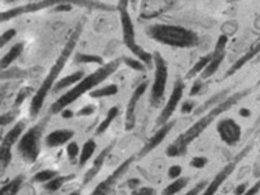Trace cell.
Instances as JSON below:
<instances>
[{"mask_svg": "<svg viewBox=\"0 0 260 195\" xmlns=\"http://www.w3.org/2000/svg\"><path fill=\"white\" fill-rule=\"evenodd\" d=\"M247 93L248 91H240V92L237 93H233L232 96L226 98V99L221 102L219 105L213 107L206 115H203L199 121L195 122L194 125H191L184 133H182L180 136L176 137V140L167 148V156H168V157H179V156L186 154L188 146L191 145V142L194 141V140H197V138H198L199 136H201V134H202L203 132H205V130H206L207 127L219 117V115H221V114L228 111L232 106H235L236 103H237L241 98L245 96Z\"/></svg>", "mask_w": 260, "mask_h": 195, "instance_id": "cell-1", "label": "cell"}, {"mask_svg": "<svg viewBox=\"0 0 260 195\" xmlns=\"http://www.w3.org/2000/svg\"><path fill=\"white\" fill-rule=\"evenodd\" d=\"M81 30H83V23H77V26L75 27V30L72 31L71 37H69V40L67 41V44L61 50L60 56L57 57L56 62L52 65V68L48 72L46 77L42 81V84L38 89H37V92L32 95L31 102H30V117L31 118H37L38 117V114L41 113V110H42V106L45 103V99L48 98L49 92L54 88V84L57 83V77L60 76V73L62 72V69L65 68V65L68 62L69 57L72 56L73 50L76 48L77 42H79V38L81 36Z\"/></svg>", "mask_w": 260, "mask_h": 195, "instance_id": "cell-2", "label": "cell"}, {"mask_svg": "<svg viewBox=\"0 0 260 195\" xmlns=\"http://www.w3.org/2000/svg\"><path fill=\"white\" fill-rule=\"evenodd\" d=\"M123 62V60L121 58H115V60L110 61L107 64L101 65V68H98L96 71H93L92 73H89L87 76H84L79 83L75 84V87L71 89H68L64 95H61L60 99H57L56 102H53L52 106H50V113L52 114H58L61 113L62 110H65L68 106H71L72 103L79 99L81 95H84L87 92H91L92 88L98 87V85L103 83V81L113 75L119 65Z\"/></svg>", "mask_w": 260, "mask_h": 195, "instance_id": "cell-3", "label": "cell"}, {"mask_svg": "<svg viewBox=\"0 0 260 195\" xmlns=\"http://www.w3.org/2000/svg\"><path fill=\"white\" fill-rule=\"evenodd\" d=\"M146 36L150 40L172 48H192L198 44V34L182 26L175 24H152L146 27Z\"/></svg>", "mask_w": 260, "mask_h": 195, "instance_id": "cell-4", "label": "cell"}, {"mask_svg": "<svg viewBox=\"0 0 260 195\" xmlns=\"http://www.w3.org/2000/svg\"><path fill=\"white\" fill-rule=\"evenodd\" d=\"M62 3H72L75 6H80L85 8H95V10H103V11H111L114 7L99 2V0H40V2H34V3H27L23 6H18V7L10 8L7 11L2 12V20L6 22L8 19H14L16 16L24 15V14H32V12L42 11V10H48V8H54L58 4Z\"/></svg>", "mask_w": 260, "mask_h": 195, "instance_id": "cell-5", "label": "cell"}, {"mask_svg": "<svg viewBox=\"0 0 260 195\" xmlns=\"http://www.w3.org/2000/svg\"><path fill=\"white\" fill-rule=\"evenodd\" d=\"M118 12H119V18H121L122 34H123V42H125L126 48L142 62H145L148 68H150L153 64V56H152V53L142 49L141 45L137 44L136 30H134L133 20H132L129 12V0H118Z\"/></svg>", "mask_w": 260, "mask_h": 195, "instance_id": "cell-6", "label": "cell"}, {"mask_svg": "<svg viewBox=\"0 0 260 195\" xmlns=\"http://www.w3.org/2000/svg\"><path fill=\"white\" fill-rule=\"evenodd\" d=\"M48 125V119L38 122L37 125L24 132L23 136L18 141V153L23 158L24 162L34 164L41 153V140L44 136V132Z\"/></svg>", "mask_w": 260, "mask_h": 195, "instance_id": "cell-7", "label": "cell"}, {"mask_svg": "<svg viewBox=\"0 0 260 195\" xmlns=\"http://www.w3.org/2000/svg\"><path fill=\"white\" fill-rule=\"evenodd\" d=\"M154 64V79L152 88H150V106L158 107L164 101L167 81H168V65L164 57L158 52L153 53Z\"/></svg>", "mask_w": 260, "mask_h": 195, "instance_id": "cell-8", "label": "cell"}, {"mask_svg": "<svg viewBox=\"0 0 260 195\" xmlns=\"http://www.w3.org/2000/svg\"><path fill=\"white\" fill-rule=\"evenodd\" d=\"M183 92H184V83L182 81V79H178L176 83H175L172 92H171L170 99H168L167 105L164 106V109L161 110V113L157 117V126H162L170 121V118L172 117V114L175 113V110L178 109V105L182 101Z\"/></svg>", "mask_w": 260, "mask_h": 195, "instance_id": "cell-9", "label": "cell"}, {"mask_svg": "<svg viewBox=\"0 0 260 195\" xmlns=\"http://www.w3.org/2000/svg\"><path fill=\"white\" fill-rule=\"evenodd\" d=\"M217 133L226 145H236L241 138V127L235 119L223 118L217 123Z\"/></svg>", "mask_w": 260, "mask_h": 195, "instance_id": "cell-10", "label": "cell"}, {"mask_svg": "<svg viewBox=\"0 0 260 195\" xmlns=\"http://www.w3.org/2000/svg\"><path fill=\"white\" fill-rule=\"evenodd\" d=\"M226 45H228V37L226 36H221L217 41V44H215V48L211 53V60L209 62L205 71L202 72V79L203 80H206L209 77H211L214 75L217 71H218L219 65L225 58V50H226Z\"/></svg>", "mask_w": 260, "mask_h": 195, "instance_id": "cell-11", "label": "cell"}, {"mask_svg": "<svg viewBox=\"0 0 260 195\" xmlns=\"http://www.w3.org/2000/svg\"><path fill=\"white\" fill-rule=\"evenodd\" d=\"M146 88H148V83L144 81L140 85H137V88L134 89L132 96L129 99V103H127V107H126L125 113V130L126 132H130V130L134 129L136 126V109H137L138 101L141 99V96L145 93Z\"/></svg>", "mask_w": 260, "mask_h": 195, "instance_id": "cell-12", "label": "cell"}, {"mask_svg": "<svg viewBox=\"0 0 260 195\" xmlns=\"http://www.w3.org/2000/svg\"><path fill=\"white\" fill-rule=\"evenodd\" d=\"M133 160L134 157L126 158L125 161L122 162V164H119V167L114 171L113 174L109 175V178H106L103 182H101L98 184L96 188L92 191V194H109L110 191H111V188H113V187L117 184L118 180L122 178V175L129 170L130 164L133 162Z\"/></svg>", "mask_w": 260, "mask_h": 195, "instance_id": "cell-13", "label": "cell"}, {"mask_svg": "<svg viewBox=\"0 0 260 195\" xmlns=\"http://www.w3.org/2000/svg\"><path fill=\"white\" fill-rule=\"evenodd\" d=\"M175 123H176V121H168L167 123H164L162 126H160V129L156 132V133L152 136V137L148 140V141L145 142V145L142 146V149L140 150V153H138V156L140 157H144V156H146V154L149 153V152H152V150L154 149V148H157L160 144H161L162 141H164V138L168 136V133H170L171 130H172V127L175 126Z\"/></svg>", "mask_w": 260, "mask_h": 195, "instance_id": "cell-14", "label": "cell"}, {"mask_svg": "<svg viewBox=\"0 0 260 195\" xmlns=\"http://www.w3.org/2000/svg\"><path fill=\"white\" fill-rule=\"evenodd\" d=\"M75 137V132L71 129H58L49 133L45 138V144L49 148H57L69 142Z\"/></svg>", "mask_w": 260, "mask_h": 195, "instance_id": "cell-15", "label": "cell"}, {"mask_svg": "<svg viewBox=\"0 0 260 195\" xmlns=\"http://www.w3.org/2000/svg\"><path fill=\"white\" fill-rule=\"evenodd\" d=\"M235 168H236V162H231V164H228L226 167H223L222 170L219 171L218 174H217V176H215V178L213 179L209 184H207L206 190H205L203 194H206V195L215 194L219 187L222 186V183L225 182L229 176H231V174L235 171Z\"/></svg>", "mask_w": 260, "mask_h": 195, "instance_id": "cell-16", "label": "cell"}, {"mask_svg": "<svg viewBox=\"0 0 260 195\" xmlns=\"http://www.w3.org/2000/svg\"><path fill=\"white\" fill-rule=\"evenodd\" d=\"M113 146H114V141L111 142L109 146H106L105 149L102 150L101 153L98 154V157L93 160L92 167H91V168H89V170L85 172L84 179H83V183H84V184L85 183L91 182V180H92V179L95 178L98 174H99V171L102 170V167H103V164H105V161H106V157L109 156V153L111 152V149H113Z\"/></svg>", "mask_w": 260, "mask_h": 195, "instance_id": "cell-17", "label": "cell"}, {"mask_svg": "<svg viewBox=\"0 0 260 195\" xmlns=\"http://www.w3.org/2000/svg\"><path fill=\"white\" fill-rule=\"evenodd\" d=\"M24 129H26V122L19 121L16 122L15 125L12 126L11 130L7 132V134L3 137V141H2V145L6 146H12L18 140H20V137L23 136Z\"/></svg>", "mask_w": 260, "mask_h": 195, "instance_id": "cell-18", "label": "cell"}, {"mask_svg": "<svg viewBox=\"0 0 260 195\" xmlns=\"http://www.w3.org/2000/svg\"><path fill=\"white\" fill-rule=\"evenodd\" d=\"M84 72L83 71H77V72H73L71 73V75H68V76L62 77L61 80H58L54 84V92H60V91H62V89L65 88H69V87H72V85H75L76 83H79V81L84 77Z\"/></svg>", "mask_w": 260, "mask_h": 195, "instance_id": "cell-19", "label": "cell"}, {"mask_svg": "<svg viewBox=\"0 0 260 195\" xmlns=\"http://www.w3.org/2000/svg\"><path fill=\"white\" fill-rule=\"evenodd\" d=\"M23 48H24V45L22 44V42H18V44H15L14 46H11V49H10V50H8L3 57H2L0 67H2L3 71H6V69H7L8 67H10V65H11L12 62H14V61L20 56V54H22Z\"/></svg>", "mask_w": 260, "mask_h": 195, "instance_id": "cell-20", "label": "cell"}, {"mask_svg": "<svg viewBox=\"0 0 260 195\" xmlns=\"http://www.w3.org/2000/svg\"><path fill=\"white\" fill-rule=\"evenodd\" d=\"M259 52H260V44H256L255 46H253V48H252L251 50H249V52H248L247 54H245V56H243V57H241V58H240V60H237L235 62V64L232 65L231 69H229V71H228V72L225 73V77L232 76V75L237 72V71H239L240 68H243V65L247 64L248 61L251 60L252 57L257 56V54H259Z\"/></svg>", "mask_w": 260, "mask_h": 195, "instance_id": "cell-21", "label": "cell"}, {"mask_svg": "<svg viewBox=\"0 0 260 195\" xmlns=\"http://www.w3.org/2000/svg\"><path fill=\"white\" fill-rule=\"evenodd\" d=\"M95 149H96V142L93 138H89L84 142V145L81 148L80 154H79V166L83 167L84 164L88 162V160L92 157V154L95 153Z\"/></svg>", "mask_w": 260, "mask_h": 195, "instance_id": "cell-22", "label": "cell"}, {"mask_svg": "<svg viewBox=\"0 0 260 195\" xmlns=\"http://www.w3.org/2000/svg\"><path fill=\"white\" fill-rule=\"evenodd\" d=\"M118 115H119V109H118L117 106H114V107H111V109L107 111L105 119H103V121H102L101 123L98 125L95 134H96V136H101V134L105 133L106 130L109 129V126L113 123V121L118 117Z\"/></svg>", "mask_w": 260, "mask_h": 195, "instance_id": "cell-23", "label": "cell"}, {"mask_svg": "<svg viewBox=\"0 0 260 195\" xmlns=\"http://www.w3.org/2000/svg\"><path fill=\"white\" fill-rule=\"evenodd\" d=\"M23 182H24V175H18L16 178H14L10 183H7L6 186L2 187V190H0V192L4 195L7 194H18L20 191V188H22V186H23Z\"/></svg>", "mask_w": 260, "mask_h": 195, "instance_id": "cell-24", "label": "cell"}, {"mask_svg": "<svg viewBox=\"0 0 260 195\" xmlns=\"http://www.w3.org/2000/svg\"><path fill=\"white\" fill-rule=\"evenodd\" d=\"M118 93V85L117 84H110L106 85V87H102V88L92 89L89 92V96L92 99H102V98L113 96V95H117Z\"/></svg>", "mask_w": 260, "mask_h": 195, "instance_id": "cell-25", "label": "cell"}, {"mask_svg": "<svg viewBox=\"0 0 260 195\" xmlns=\"http://www.w3.org/2000/svg\"><path fill=\"white\" fill-rule=\"evenodd\" d=\"M73 178H75V175H73V174L65 175V176H56V178H53L52 180H49L48 183H45L44 188L46 191L60 190L61 187L64 186L65 183L68 182V180H72Z\"/></svg>", "mask_w": 260, "mask_h": 195, "instance_id": "cell-26", "label": "cell"}, {"mask_svg": "<svg viewBox=\"0 0 260 195\" xmlns=\"http://www.w3.org/2000/svg\"><path fill=\"white\" fill-rule=\"evenodd\" d=\"M210 60H211V54H207V56H203L202 58H199V60L195 62L194 67L187 72L186 79H194V77H197V75L202 73L203 71H205V68L209 65Z\"/></svg>", "mask_w": 260, "mask_h": 195, "instance_id": "cell-27", "label": "cell"}, {"mask_svg": "<svg viewBox=\"0 0 260 195\" xmlns=\"http://www.w3.org/2000/svg\"><path fill=\"white\" fill-rule=\"evenodd\" d=\"M187 183H188V178H176L174 179V182L170 183L168 186L164 188V194H178L180 191L187 186Z\"/></svg>", "mask_w": 260, "mask_h": 195, "instance_id": "cell-28", "label": "cell"}, {"mask_svg": "<svg viewBox=\"0 0 260 195\" xmlns=\"http://www.w3.org/2000/svg\"><path fill=\"white\" fill-rule=\"evenodd\" d=\"M75 61L77 64H98L103 65V58L95 54H84V53H77L75 56Z\"/></svg>", "mask_w": 260, "mask_h": 195, "instance_id": "cell-29", "label": "cell"}, {"mask_svg": "<svg viewBox=\"0 0 260 195\" xmlns=\"http://www.w3.org/2000/svg\"><path fill=\"white\" fill-rule=\"evenodd\" d=\"M57 176V172L53 170H42V171H38L34 176H32V180L36 183H48L49 180H52L53 178H56Z\"/></svg>", "mask_w": 260, "mask_h": 195, "instance_id": "cell-30", "label": "cell"}, {"mask_svg": "<svg viewBox=\"0 0 260 195\" xmlns=\"http://www.w3.org/2000/svg\"><path fill=\"white\" fill-rule=\"evenodd\" d=\"M122 60H123V64L126 67H129V68L134 69V71H138V72H145L146 67L145 62H142L140 58H133V57H122Z\"/></svg>", "mask_w": 260, "mask_h": 195, "instance_id": "cell-31", "label": "cell"}, {"mask_svg": "<svg viewBox=\"0 0 260 195\" xmlns=\"http://www.w3.org/2000/svg\"><path fill=\"white\" fill-rule=\"evenodd\" d=\"M12 160V153H11V146L2 145L0 146V164H2V172L7 168L8 164Z\"/></svg>", "mask_w": 260, "mask_h": 195, "instance_id": "cell-32", "label": "cell"}, {"mask_svg": "<svg viewBox=\"0 0 260 195\" xmlns=\"http://www.w3.org/2000/svg\"><path fill=\"white\" fill-rule=\"evenodd\" d=\"M80 154V148L77 145V142H69L67 145V156L71 161H75L76 157Z\"/></svg>", "mask_w": 260, "mask_h": 195, "instance_id": "cell-33", "label": "cell"}, {"mask_svg": "<svg viewBox=\"0 0 260 195\" xmlns=\"http://www.w3.org/2000/svg\"><path fill=\"white\" fill-rule=\"evenodd\" d=\"M15 34H16L15 28H8V30H6V31L2 34V38H0V46H4L7 42H10V41L15 37Z\"/></svg>", "mask_w": 260, "mask_h": 195, "instance_id": "cell-34", "label": "cell"}, {"mask_svg": "<svg viewBox=\"0 0 260 195\" xmlns=\"http://www.w3.org/2000/svg\"><path fill=\"white\" fill-rule=\"evenodd\" d=\"M207 158L203 157V156H197V157H192L190 161V166L192 168H197V170H201L203 167H206Z\"/></svg>", "mask_w": 260, "mask_h": 195, "instance_id": "cell-35", "label": "cell"}, {"mask_svg": "<svg viewBox=\"0 0 260 195\" xmlns=\"http://www.w3.org/2000/svg\"><path fill=\"white\" fill-rule=\"evenodd\" d=\"M95 109H96V107L93 105H87L79 110L77 115H79V117H88V115H92V114L95 113Z\"/></svg>", "mask_w": 260, "mask_h": 195, "instance_id": "cell-36", "label": "cell"}, {"mask_svg": "<svg viewBox=\"0 0 260 195\" xmlns=\"http://www.w3.org/2000/svg\"><path fill=\"white\" fill-rule=\"evenodd\" d=\"M207 184H209V183H207L206 180H203V182L198 183V184H197V186H195L194 188H192V190H190V191H188V192H187V194H188V195H194V194H202V192H205V190H206Z\"/></svg>", "mask_w": 260, "mask_h": 195, "instance_id": "cell-37", "label": "cell"}, {"mask_svg": "<svg viewBox=\"0 0 260 195\" xmlns=\"http://www.w3.org/2000/svg\"><path fill=\"white\" fill-rule=\"evenodd\" d=\"M180 175H182V167L180 166L170 167V170H168V178L174 180V179L179 178Z\"/></svg>", "mask_w": 260, "mask_h": 195, "instance_id": "cell-38", "label": "cell"}, {"mask_svg": "<svg viewBox=\"0 0 260 195\" xmlns=\"http://www.w3.org/2000/svg\"><path fill=\"white\" fill-rule=\"evenodd\" d=\"M75 7V4L72 3H62V4H58L56 7L53 8L56 12H68V11H72V8Z\"/></svg>", "mask_w": 260, "mask_h": 195, "instance_id": "cell-39", "label": "cell"}, {"mask_svg": "<svg viewBox=\"0 0 260 195\" xmlns=\"http://www.w3.org/2000/svg\"><path fill=\"white\" fill-rule=\"evenodd\" d=\"M203 87V83L201 80H197L192 84V88H191L190 91V96H195V95H198L199 92H201V89H202Z\"/></svg>", "mask_w": 260, "mask_h": 195, "instance_id": "cell-40", "label": "cell"}, {"mask_svg": "<svg viewBox=\"0 0 260 195\" xmlns=\"http://www.w3.org/2000/svg\"><path fill=\"white\" fill-rule=\"evenodd\" d=\"M195 105L192 101H186L182 105V114H190L194 110Z\"/></svg>", "mask_w": 260, "mask_h": 195, "instance_id": "cell-41", "label": "cell"}, {"mask_svg": "<svg viewBox=\"0 0 260 195\" xmlns=\"http://www.w3.org/2000/svg\"><path fill=\"white\" fill-rule=\"evenodd\" d=\"M28 93V89L24 88L23 91H20L19 93H18V96H16V101H15V105L19 106L20 103H23V101L26 99V96H27Z\"/></svg>", "mask_w": 260, "mask_h": 195, "instance_id": "cell-42", "label": "cell"}, {"mask_svg": "<svg viewBox=\"0 0 260 195\" xmlns=\"http://www.w3.org/2000/svg\"><path fill=\"white\" fill-rule=\"evenodd\" d=\"M16 113L15 114H11V113H8V114H3V117H2V125L6 126L8 123V122H11L14 118H15Z\"/></svg>", "mask_w": 260, "mask_h": 195, "instance_id": "cell-43", "label": "cell"}, {"mask_svg": "<svg viewBox=\"0 0 260 195\" xmlns=\"http://www.w3.org/2000/svg\"><path fill=\"white\" fill-rule=\"evenodd\" d=\"M137 194H154L153 188H150V187H141L140 190L136 191Z\"/></svg>", "mask_w": 260, "mask_h": 195, "instance_id": "cell-44", "label": "cell"}, {"mask_svg": "<svg viewBox=\"0 0 260 195\" xmlns=\"http://www.w3.org/2000/svg\"><path fill=\"white\" fill-rule=\"evenodd\" d=\"M244 192H247V183L240 184V186L235 190V194H244Z\"/></svg>", "mask_w": 260, "mask_h": 195, "instance_id": "cell-45", "label": "cell"}, {"mask_svg": "<svg viewBox=\"0 0 260 195\" xmlns=\"http://www.w3.org/2000/svg\"><path fill=\"white\" fill-rule=\"evenodd\" d=\"M60 114H61V117L65 118V119H69V118L73 117V111H71V110H68V109L62 110Z\"/></svg>", "mask_w": 260, "mask_h": 195, "instance_id": "cell-46", "label": "cell"}, {"mask_svg": "<svg viewBox=\"0 0 260 195\" xmlns=\"http://www.w3.org/2000/svg\"><path fill=\"white\" fill-rule=\"evenodd\" d=\"M239 114H240V117H243V118H248V117H251V111L248 109H245V107H243V109H240L239 110Z\"/></svg>", "mask_w": 260, "mask_h": 195, "instance_id": "cell-47", "label": "cell"}, {"mask_svg": "<svg viewBox=\"0 0 260 195\" xmlns=\"http://www.w3.org/2000/svg\"><path fill=\"white\" fill-rule=\"evenodd\" d=\"M259 190H260V180H257V182L255 183V186L252 187V188H249L247 192L248 194H255V192H257Z\"/></svg>", "mask_w": 260, "mask_h": 195, "instance_id": "cell-48", "label": "cell"}, {"mask_svg": "<svg viewBox=\"0 0 260 195\" xmlns=\"http://www.w3.org/2000/svg\"><path fill=\"white\" fill-rule=\"evenodd\" d=\"M141 186V182L138 180V179H130L129 180V187L130 188H134V187Z\"/></svg>", "mask_w": 260, "mask_h": 195, "instance_id": "cell-49", "label": "cell"}, {"mask_svg": "<svg viewBox=\"0 0 260 195\" xmlns=\"http://www.w3.org/2000/svg\"><path fill=\"white\" fill-rule=\"evenodd\" d=\"M233 2H239V0H233Z\"/></svg>", "mask_w": 260, "mask_h": 195, "instance_id": "cell-50", "label": "cell"}, {"mask_svg": "<svg viewBox=\"0 0 260 195\" xmlns=\"http://www.w3.org/2000/svg\"><path fill=\"white\" fill-rule=\"evenodd\" d=\"M259 58H260V56H259Z\"/></svg>", "mask_w": 260, "mask_h": 195, "instance_id": "cell-51", "label": "cell"}]
</instances>
